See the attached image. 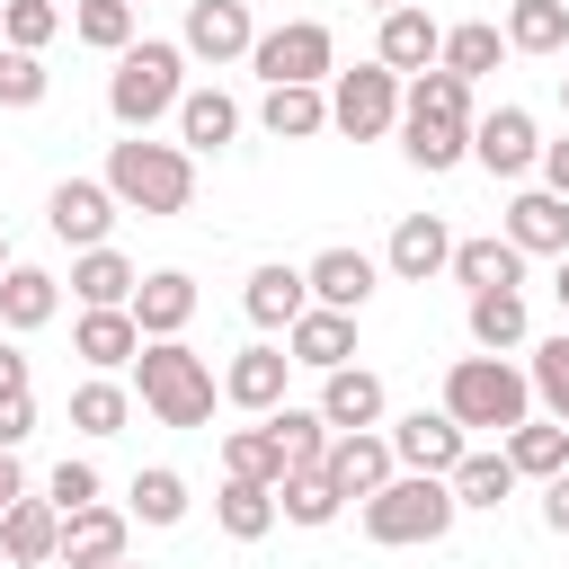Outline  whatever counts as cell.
<instances>
[{
	"instance_id": "6da1fadb",
	"label": "cell",
	"mask_w": 569,
	"mask_h": 569,
	"mask_svg": "<svg viewBox=\"0 0 569 569\" xmlns=\"http://www.w3.org/2000/svg\"><path fill=\"white\" fill-rule=\"evenodd\" d=\"M471 80H453V71H418V80H400V151H409V169H427V178H445V169H462L471 160Z\"/></svg>"
},
{
	"instance_id": "7a4b0ae2",
	"label": "cell",
	"mask_w": 569,
	"mask_h": 569,
	"mask_svg": "<svg viewBox=\"0 0 569 569\" xmlns=\"http://www.w3.org/2000/svg\"><path fill=\"white\" fill-rule=\"evenodd\" d=\"M124 373H133L124 391H133L160 427H204V418H213V400H222L213 365H204L187 338H142V356H133Z\"/></svg>"
},
{
	"instance_id": "3957f363",
	"label": "cell",
	"mask_w": 569,
	"mask_h": 569,
	"mask_svg": "<svg viewBox=\"0 0 569 569\" xmlns=\"http://www.w3.org/2000/svg\"><path fill=\"white\" fill-rule=\"evenodd\" d=\"M436 409H445L462 436H507V427L533 418V382H525V365H507V356H453Z\"/></svg>"
},
{
	"instance_id": "277c9868",
	"label": "cell",
	"mask_w": 569,
	"mask_h": 569,
	"mask_svg": "<svg viewBox=\"0 0 569 569\" xmlns=\"http://www.w3.org/2000/svg\"><path fill=\"white\" fill-rule=\"evenodd\" d=\"M178 98H187V53L169 36H133L107 71V116L124 133H151L160 116H178Z\"/></svg>"
},
{
	"instance_id": "5b68a950",
	"label": "cell",
	"mask_w": 569,
	"mask_h": 569,
	"mask_svg": "<svg viewBox=\"0 0 569 569\" xmlns=\"http://www.w3.org/2000/svg\"><path fill=\"white\" fill-rule=\"evenodd\" d=\"M98 178H107V196L124 213H187V196H196V160L178 142H151V133L107 142V169Z\"/></svg>"
},
{
	"instance_id": "8992f818",
	"label": "cell",
	"mask_w": 569,
	"mask_h": 569,
	"mask_svg": "<svg viewBox=\"0 0 569 569\" xmlns=\"http://www.w3.org/2000/svg\"><path fill=\"white\" fill-rule=\"evenodd\" d=\"M356 516H365V542L409 551V542H445L462 507H453V489H445V480H427V471H391Z\"/></svg>"
},
{
	"instance_id": "52a82bcc",
	"label": "cell",
	"mask_w": 569,
	"mask_h": 569,
	"mask_svg": "<svg viewBox=\"0 0 569 569\" xmlns=\"http://www.w3.org/2000/svg\"><path fill=\"white\" fill-rule=\"evenodd\" d=\"M249 71H258L267 89H329L338 44H329L320 18H284V27H267V36L249 44Z\"/></svg>"
},
{
	"instance_id": "ba28073f",
	"label": "cell",
	"mask_w": 569,
	"mask_h": 569,
	"mask_svg": "<svg viewBox=\"0 0 569 569\" xmlns=\"http://www.w3.org/2000/svg\"><path fill=\"white\" fill-rule=\"evenodd\" d=\"M329 124L347 142H382L400 124V80L382 62H356V71H329Z\"/></svg>"
},
{
	"instance_id": "9c48e42d",
	"label": "cell",
	"mask_w": 569,
	"mask_h": 569,
	"mask_svg": "<svg viewBox=\"0 0 569 569\" xmlns=\"http://www.w3.org/2000/svg\"><path fill=\"white\" fill-rule=\"evenodd\" d=\"M116 196H107V178H62L53 196H44V231L80 258V249H107V231H116Z\"/></svg>"
},
{
	"instance_id": "30bf717a",
	"label": "cell",
	"mask_w": 569,
	"mask_h": 569,
	"mask_svg": "<svg viewBox=\"0 0 569 569\" xmlns=\"http://www.w3.org/2000/svg\"><path fill=\"white\" fill-rule=\"evenodd\" d=\"M382 445H391V462H400V471H427V480H445V471L471 453V436H462L445 409H409V418H391V427H382Z\"/></svg>"
},
{
	"instance_id": "8fae6325",
	"label": "cell",
	"mask_w": 569,
	"mask_h": 569,
	"mask_svg": "<svg viewBox=\"0 0 569 569\" xmlns=\"http://www.w3.org/2000/svg\"><path fill=\"white\" fill-rule=\"evenodd\" d=\"M258 44V18H249V0H187V27H178V53L187 62H240Z\"/></svg>"
},
{
	"instance_id": "7c38bea8",
	"label": "cell",
	"mask_w": 569,
	"mask_h": 569,
	"mask_svg": "<svg viewBox=\"0 0 569 569\" xmlns=\"http://www.w3.org/2000/svg\"><path fill=\"white\" fill-rule=\"evenodd\" d=\"M471 160H480L489 178H525V169L542 160L533 116H525V107H489V116H471Z\"/></svg>"
},
{
	"instance_id": "4fadbf2b",
	"label": "cell",
	"mask_w": 569,
	"mask_h": 569,
	"mask_svg": "<svg viewBox=\"0 0 569 569\" xmlns=\"http://www.w3.org/2000/svg\"><path fill=\"white\" fill-rule=\"evenodd\" d=\"M320 427L329 436H356V427H382V409H391V391H382V373H365V365H338V373H320Z\"/></svg>"
},
{
	"instance_id": "5bb4252c",
	"label": "cell",
	"mask_w": 569,
	"mask_h": 569,
	"mask_svg": "<svg viewBox=\"0 0 569 569\" xmlns=\"http://www.w3.org/2000/svg\"><path fill=\"white\" fill-rule=\"evenodd\" d=\"M498 240L516 258H569V204L551 187H525V196H507V231Z\"/></svg>"
},
{
	"instance_id": "9a60e30c",
	"label": "cell",
	"mask_w": 569,
	"mask_h": 569,
	"mask_svg": "<svg viewBox=\"0 0 569 569\" xmlns=\"http://www.w3.org/2000/svg\"><path fill=\"white\" fill-rule=\"evenodd\" d=\"M436 44H445V27L427 18V9H382V36H373V62L391 71V80H418V71H436Z\"/></svg>"
},
{
	"instance_id": "2e32d148",
	"label": "cell",
	"mask_w": 569,
	"mask_h": 569,
	"mask_svg": "<svg viewBox=\"0 0 569 569\" xmlns=\"http://www.w3.org/2000/svg\"><path fill=\"white\" fill-rule=\"evenodd\" d=\"M302 284H311V302H320V311H347V320H356V311L373 302L382 267H373L365 249H320V258L302 267Z\"/></svg>"
},
{
	"instance_id": "e0dca14e",
	"label": "cell",
	"mask_w": 569,
	"mask_h": 569,
	"mask_svg": "<svg viewBox=\"0 0 569 569\" xmlns=\"http://www.w3.org/2000/svg\"><path fill=\"white\" fill-rule=\"evenodd\" d=\"M124 311H133L142 338H187V320H196V276H187V267H151Z\"/></svg>"
},
{
	"instance_id": "ac0fdd59",
	"label": "cell",
	"mask_w": 569,
	"mask_h": 569,
	"mask_svg": "<svg viewBox=\"0 0 569 569\" xmlns=\"http://www.w3.org/2000/svg\"><path fill=\"white\" fill-rule=\"evenodd\" d=\"M320 471H329V489H338V498H356V507H365L400 462H391L382 427H356V436H329V462H320Z\"/></svg>"
},
{
	"instance_id": "d6986e66",
	"label": "cell",
	"mask_w": 569,
	"mask_h": 569,
	"mask_svg": "<svg viewBox=\"0 0 569 569\" xmlns=\"http://www.w3.org/2000/svg\"><path fill=\"white\" fill-rule=\"evenodd\" d=\"M124 533H133V516L98 498V507L62 516V551H53V560H62V569H116V560H124Z\"/></svg>"
},
{
	"instance_id": "ffe728a7",
	"label": "cell",
	"mask_w": 569,
	"mask_h": 569,
	"mask_svg": "<svg viewBox=\"0 0 569 569\" xmlns=\"http://www.w3.org/2000/svg\"><path fill=\"white\" fill-rule=\"evenodd\" d=\"M445 258H453V231H445V213H400V222H391V249H382V267H391L400 284H427V276H445Z\"/></svg>"
},
{
	"instance_id": "44dd1931",
	"label": "cell",
	"mask_w": 569,
	"mask_h": 569,
	"mask_svg": "<svg viewBox=\"0 0 569 569\" xmlns=\"http://www.w3.org/2000/svg\"><path fill=\"white\" fill-rule=\"evenodd\" d=\"M284 373H293L284 347H240V356L222 365V400L249 409V418H267V409H284Z\"/></svg>"
},
{
	"instance_id": "7402d4cb",
	"label": "cell",
	"mask_w": 569,
	"mask_h": 569,
	"mask_svg": "<svg viewBox=\"0 0 569 569\" xmlns=\"http://www.w3.org/2000/svg\"><path fill=\"white\" fill-rule=\"evenodd\" d=\"M53 551H62L53 498H9V516H0V560H9V569H44Z\"/></svg>"
},
{
	"instance_id": "603a6c76",
	"label": "cell",
	"mask_w": 569,
	"mask_h": 569,
	"mask_svg": "<svg viewBox=\"0 0 569 569\" xmlns=\"http://www.w3.org/2000/svg\"><path fill=\"white\" fill-rule=\"evenodd\" d=\"M445 276H453L462 293H525V258H516L498 231H489V240H453Z\"/></svg>"
},
{
	"instance_id": "cb8c5ba5",
	"label": "cell",
	"mask_w": 569,
	"mask_h": 569,
	"mask_svg": "<svg viewBox=\"0 0 569 569\" xmlns=\"http://www.w3.org/2000/svg\"><path fill=\"white\" fill-rule=\"evenodd\" d=\"M133 284H142V267H133L116 240L71 258V293H80V311H124V302H133Z\"/></svg>"
},
{
	"instance_id": "d4e9b609",
	"label": "cell",
	"mask_w": 569,
	"mask_h": 569,
	"mask_svg": "<svg viewBox=\"0 0 569 569\" xmlns=\"http://www.w3.org/2000/svg\"><path fill=\"white\" fill-rule=\"evenodd\" d=\"M240 311H249L258 329H293V320L311 311V284H302V267H284V258L249 267V293H240Z\"/></svg>"
},
{
	"instance_id": "484cf974",
	"label": "cell",
	"mask_w": 569,
	"mask_h": 569,
	"mask_svg": "<svg viewBox=\"0 0 569 569\" xmlns=\"http://www.w3.org/2000/svg\"><path fill=\"white\" fill-rule=\"evenodd\" d=\"M284 356H293V365H311V373H338V365H356V320L311 302V311L284 329Z\"/></svg>"
},
{
	"instance_id": "4316f807",
	"label": "cell",
	"mask_w": 569,
	"mask_h": 569,
	"mask_svg": "<svg viewBox=\"0 0 569 569\" xmlns=\"http://www.w3.org/2000/svg\"><path fill=\"white\" fill-rule=\"evenodd\" d=\"M258 427H267V453H276V471H284V480L329 462V427H320V409H293V400H284V409H267Z\"/></svg>"
},
{
	"instance_id": "83f0119b",
	"label": "cell",
	"mask_w": 569,
	"mask_h": 569,
	"mask_svg": "<svg viewBox=\"0 0 569 569\" xmlns=\"http://www.w3.org/2000/svg\"><path fill=\"white\" fill-rule=\"evenodd\" d=\"M71 356H80L89 373H124V365L142 356V329H133V311H80V329H71Z\"/></svg>"
},
{
	"instance_id": "f1b7e54d",
	"label": "cell",
	"mask_w": 569,
	"mask_h": 569,
	"mask_svg": "<svg viewBox=\"0 0 569 569\" xmlns=\"http://www.w3.org/2000/svg\"><path fill=\"white\" fill-rule=\"evenodd\" d=\"M498 453L516 462V480H560L569 471V427L560 418H525V427L498 436Z\"/></svg>"
},
{
	"instance_id": "f546056e",
	"label": "cell",
	"mask_w": 569,
	"mask_h": 569,
	"mask_svg": "<svg viewBox=\"0 0 569 569\" xmlns=\"http://www.w3.org/2000/svg\"><path fill=\"white\" fill-rule=\"evenodd\" d=\"M445 489H453V507H507V498H516V462H507L498 445H471V453L445 471Z\"/></svg>"
},
{
	"instance_id": "4dcf8cb0",
	"label": "cell",
	"mask_w": 569,
	"mask_h": 569,
	"mask_svg": "<svg viewBox=\"0 0 569 569\" xmlns=\"http://www.w3.org/2000/svg\"><path fill=\"white\" fill-rule=\"evenodd\" d=\"M53 311H62V276H44V267H9V276H0V329L27 338V329H44Z\"/></svg>"
},
{
	"instance_id": "1f68e13d",
	"label": "cell",
	"mask_w": 569,
	"mask_h": 569,
	"mask_svg": "<svg viewBox=\"0 0 569 569\" xmlns=\"http://www.w3.org/2000/svg\"><path fill=\"white\" fill-rule=\"evenodd\" d=\"M231 133H240V107H231L222 89H187V98H178V151H187V160H196V151H222Z\"/></svg>"
},
{
	"instance_id": "d6a6232c",
	"label": "cell",
	"mask_w": 569,
	"mask_h": 569,
	"mask_svg": "<svg viewBox=\"0 0 569 569\" xmlns=\"http://www.w3.org/2000/svg\"><path fill=\"white\" fill-rule=\"evenodd\" d=\"M462 320H471V347H480V356H516L525 329H533V320H525V293H471Z\"/></svg>"
},
{
	"instance_id": "836d02e7",
	"label": "cell",
	"mask_w": 569,
	"mask_h": 569,
	"mask_svg": "<svg viewBox=\"0 0 569 569\" xmlns=\"http://www.w3.org/2000/svg\"><path fill=\"white\" fill-rule=\"evenodd\" d=\"M507 53H569V0H507Z\"/></svg>"
},
{
	"instance_id": "e575fe53",
	"label": "cell",
	"mask_w": 569,
	"mask_h": 569,
	"mask_svg": "<svg viewBox=\"0 0 569 569\" xmlns=\"http://www.w3.org/2000/svg\"><path fill=\"white\" fill-rule=\"evenodd\" d=\"M507 62V36L489 27V18H462V27H445V44H436V71H453V80H480V71H498Z\"/></svg>"
},
{
	"instance_id": "d590c367",
	"label": "cell",
	"mask_w": 569,
	"mask_h": 569,
	"mask_svg": "<svg viewBox=\"0 0 569 569\" xmlns=\"http://www.w3.org/2000/svg\"><path fill=\"white\" fill-rule=\"evenodd\" d=\"M213 525H222L231 542H267V533H276V489H267V480H222Z\"/></svg>"
},
{
	"instance_id": "8d00e7d4",
	"label": "cell",
	"mask_w": 569,
	"mask_h": 569,
	"mask_svg": "<svg viewBox=\"0 0 569 569\" xmlns=\"http://www.w3.org/2000/svg\"><path fill=\"white\" fill-rule=\"evenodd\" d=\"M258 124L276 142H311V133H329V89H267Z\"/></svg>"
},
{
	"instance_id": "74e56055",
	"label": "cell",
	"mask_w": 569,
	"mask_h": 569,
	"mask_svg": "<svg viewBox=\"0 0 569 569\" xmlns=\"http://www.w3.org/2000/svg\"><path fill=\"white\" fill-rule=\"evenodd\" d=\"M124 418H133V391H124L116 373H89V382L71 391V427H80V436H124Z\"/></svg>"
},
{
	"instance_id": "f35d334b",
	"label": "cell",
	"mask_w": 569,
	"mask_h": 569,
	"mask_svg": "<svg viewBox=\"0 0 569 569\" xmlns=\"http://www.w3.org/2000/svg\"><path fill=\"white\" fill-rule=\"evenodd\" d=\"M276 516L320 533V525H338V516H347V498L329 489V471H293V480H276Z\"/></svg>"
},
{
	"instance_id": "ab89813d",
	"label": "cell",
	"mask_w": 569,
	"mask_h": 569,
	"mask_svg": "<svg viewBox=\"0 0 569 569\" xmlns=\"http://www.w3.org/2000/svg\"><path fill=\"white\" fill-rule=\"evenodd\" d=\"M124 516H133V525H178V516H187V480H178L169 462L133 471V489H124Z\"/></svg>"
},
{
	"instance_id": "60d3db41",
	"label": "cell",
	"mask_w": 569,
	"mask_h": 569,
	"mask_svg": "<svg viewBox=\"0 0 569 569\" xmlns=\"http://www.w3.org/2000/svg\"><path fill=\"white\" fill-rule=\"evenodd\" d=\"M62 27H71V18H62L53 0H9V9H0V44H9V53H44Z\"/></svg>"
},
{
	"instance_id": "b9f144b4",
	"label": "cell",
	"mask_w": 569,
	"mask_h": 569,
	"mask_svg": "<svg viewBox=\"0 0 569 569\" xmlns=\"http://www.w3.org/2000/svg\"><path fill=\"white\" fill-rule=\"evenodd\" d=\"M71 36L98 44V53H124L133 44V0H71Z\"/></svg>"
},
{
	"instance_id": "7bdbcfd3",
	"label": "cell",
	"mask_w": 569,
	"mask_h": 569,
	"mask_svg": "<svg viewBox=\"0 0 569 569\" xmlns=\"http://www.w3.org/2000/svg\"><path fill=\"white\" fill-rule=\"evenodd\" d=\"M525 382H533V400L569 427V338H542V347H533V365H525Z\"/></svg>"
},
{
	"instance_id": "ee69618b",
	"label": "cell",
	"mask_w": 569,
	"mask_h": 569,
	"mask_svg": "<svg viewBox=\"0 0 569 569\" xmlns=\"http://www.w3.org/2000/svg\"><path fill=\"white\" fill-rule=\"evenodd\" d=\"M222 480H267V489L284 480L276 453H267V427H231V436H222Z\"/></svg>"
},
{
	"instance_id": "f6af8a7d",
	"label": "cell",
	"mask_w": 569,
	"mask_h": 569,
	"mask_svg": "<svg viewBox=\"0 0 569 569\" xmlns=\"http://www.w3.org/2000/svg\"><path fill=\"white\" fill-rule=\"evenodd\" d=\"M44 498H53V516H80V507H98V462H53L44 471Z\"/></svg>"
},
{
	"instance_id": "bcb514c9",
	"label": "cell",
	"mask_w": 569,
	"mask_h": 569,
	"mask_svg": "<svg viewBox=\"0 0 569 569\" xmlns=\"http://www.w3.org/2000/svg\"><path fill=\"white\" fill-rule=\"evenodd\" d=\"M44 53H9L0 44V107H44Z\"/></svg>"
},
{
	"instance_id": "7dc6e473",
	"label": "cell",
	"mask_w": 569,
	"mask_h": 569,
	"mask_svg": "<svg viewBox=\"0 0 569 569\" xmlns=\"http://www.w3.org/2000/svg\"><path fill=\"white\" fill-rule=\"evenodd\" d=\"M27 436H36V391H9L0 400V453H18Z\"/></svg>"
},
{
	"instance_id": "c3c4849f",
	"label": "cell",
	"mask_w": 569,
	"mask_h": 569,
	"mask_svg": "<svg viewBox=\"0 0 569 569\" xmlns=\"http://www.w3.org/2000/svg\"><path fill=\"white\" fill-rule=\"evenodd\" d=\"M533 169H542V187L569 204V133H560V142H542V160H533Z\"/></svg>"
},
{
	"instance_id": "681fc988",
	"label": "cell",
	"mask_w": 569,
	"mask_h": 569,
	"mask_svg": "<svg viewBox=\"0 0 569 569\" xmlns=\"http://www.w3.org/2000/svg\"><path fill=\"white\" fill-rule=\"evenodd\" d=\"M542 525H551V533H569V471H560V480H542Z\"/></svg>"
},
{
	"instance_id": "f907efd6",
	"label": "cell",
	"mask_w": 569,
	"mask_h": 569,
	"mask_svg": "<svg viewBox=\"0 0 569 569\" xmlns=\"http://www.w3.org/2000/svg\"><path fill=\"white\" fill-rule=\"evenodd\" d=\"M9 391H27V356H18V347H0V400H9Z\"/></svg>"
},
{
	"instance_id": "816d5d0a",
	"label": "cell",
	"mask_w": 569,
	"mask_h": 569,
	"mask_svg": "<svg viewBox=\"0 0 569 569\" xmlns=\"http://www.w3.org/2000/svg\"><path fill=\"white\" fill-rule=\"evenodd\" d=\"M9 498H27V471H18V453H0V516H9Z\"/></svg>"
},
{
	"instance_id": "f5cc1de1",
	"label": "cell",
	"mask_w": 569,
	"mask_h": 569,
	"mask_svg": "<svg viewBox=\"0 0 569 569\" xmlns=\"http://www.w3.org/2000/svg\"><path fill=\"white\" fill-rule=\"evenodd\" d=\"M551 302H560V311H569V258H560V276H551Z\"/></svg>"
},
{
	"instance_id": "db71d44e",
	"label": "cell",
	"mask_w": 569,
	"mask_h": 569,
	"mask_svg": "<svg viewBox=\"0 0 569 569\" xmlns=\"http://www.w3.org/2000/svg\"><path fill=\"white\" fill-rule=\"evenodd\" d=\"M9 267H18V258H9V231H0V276H9Z\"/></svg>"
},
{
	"instance_id": "11a10c76",
	"label": "cell",
	"mask_w": 569,
	"mask_h": 569,
	"mask_svg": "<svg viewBox=\"0 0 569 569\" xmlns=\"http://www.w3.org/2000/svg\"><path fill=\"white\" fill-rule=\"evenodd\" d=\"M560 107H569V71H560Z\"/></svg>"
},
{
	"instance_id": "9f6ffc18",
	"label": "cell",
	"mask_w": 569,
	"mask_h": 569,
	"mask_svg": "<svg viewBox=\"0 0 569 569\" xmlns=\"http://www.w3.org/2000/svg\"><path fill=\"white\" fill-rule=\"evenodd\" d=\"M365 9H400V0H365Z\"/></svg>"
},
{
	"instance_id": "6f0895ef",
	"label": "cell",
	"mask_w": 569,
	"mask_h": 569,
	"mask_svg": "<svg viewBox=\"0 0 569 569\" xmlns=\"http://www.w3.org/2000/svg\"><path fill=\"white\" fill-rule=\"evenodd\" d=\"M116 569H133V560H116Z\"/></svg>"
},
{
	"instance_id": "680465c9",
	"label": "cell",
	"mask_w": 569,
	"mask_h": 569,
	"mask_svg": "<svg viewBox=\"0 0 569 569\" xmlns=\"http://www.w3.org/2000/svg\"><path fill=\"white\" fill-rule=\"evenodd\" d=\"M0 9H9V0H0Z\"/></svg>"
},
{
	"instance_id": "91938a15",
	"label": "cell",
	"mask_w": 569,
	"mask_h": 569,
	"mask_svg": "<svg viewBox=\"0 0 569 569\" xmlns=\"http://www.w3.org/2000/svg\"><path fill=\"white\" fill-rule=\"evenodd\" d=\"M133 9H142V0H133Z\"/></svg>"
}]
</instances>
